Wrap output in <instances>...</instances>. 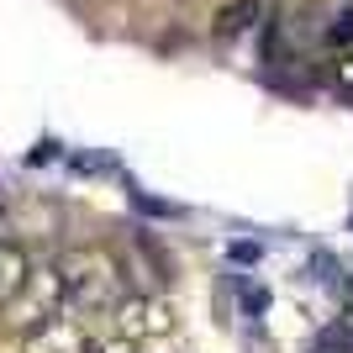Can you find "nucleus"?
Segmentation results:
<instances>
[{
	"mask_svg": "<svg viewBox=\"0 0 353 353\" xmlns=\"http://www.w3.org/2000/svg\"><path fill=\"white\" fill-rule=\"evenodd\" d=\"M59 274H63V301H69V311L85 316L90 327L111 322V311H117L121 295H127L117 259L101 253V248H69L59 259Z\"/></svg>",
	"mask_w": 353,
	"mask_h": 353,
	"instance_id": "obj_1",
	"label": "nucleus"
},
{
	"mask_svg": "<svg viewBox=\"0 0 353 353\" xmlns=\"http://www.w3.org/2000/svg\"><path fill=\"white\" fill-rule=\"evenodd\" d=\"M59 311H69V301H63V274L59 264H32L27 285L0 306V327L11 332L16 343L27 338V332H37L43 322H53Z\"/></svg>",
	"mask_w": 353,
	"mask_h": 353,
	"instance_id": "obj_2",
	"label": "nucleus"
},
{
	"mask_svg": "<svg viewBox=\"0 0 353 353\" xmlns=\"http://www.w3.org/2000/svg\"><path fill=\"white\" fill-rule=\"evenodd\" d=\"M105 332L127 338L137 353H153V348H169V343H174V332H179V316H174V306H169L163 295L143 290V295H121V306L111 311Z\"/></svg>",
	"mask_w": 353,
	"mask_h": 353,
	"instance_id": "obj_3",
	"label": "nucleus"
},
{
	"mask_svg": "<svg viewBox=\"0 0 353 353\" xmlns=\"http://www.w3.org/2000/svg\"><path fill=\"white\" fill-rule=\"evenodd\" d=\"M21 353H95V332H90L85 316L59 311L53 322H43L37 332L21 338Z\"/></svg>",
	"mask_w": 353,
	"mask_h": 353,
	"instance_id": "obj_4",
	"label": "nucleus"
},
{
	"mask_svg": "<svg viewBox=\"0 0 353 353\" xmlns=\"http://www.w3.org/2000/svg\"><path fill=\"white\" fill-rule=\"evenodd\" d=\"M27 274H32V253L21 248L16 237L0 232V306H6L21 285H27Z\"/></svg>",
	"mask_w": 353,
	"mask_h": 353,
	"instance_id": "obj_5",
	"label": "nucleus"
},
{
	"mask_svg": "<svg viewBox=\"0 0 353 353\" xmlns=\"http://www.w3.org/2000/svg\"><path fill=\"white\" fill-rule=\"evenodd\" d=\"M259 6H264V0H237V6H227V11H221V32H243Z\"/></svg>",
	"mask_w": 353,
	"mask_h": 353,
	"instance_id": "obj_6",
	"label": "nucleus"
},
{
	"mask_svg": "<svg viewBox=\"0 0 353 353\" xmlns=\"http://www.w3.org/2000/svg\"><path fill=\"white\" fill-rule=\"evenodd\" d=\"M95 353H137L127 338H117V332H105V338H95Z\"/></svg>",
	"mask_w": 353,
	"mask_h": 353,
	"instance_id": "obj_7",
	"label": "nucleus"
},
{
	"mask_svg": "<svg viewBox=\"0 0 353 353\" xmlns=\"http://www.w3.org/2000/svg\"><path fill=\"white\" fill-rule=\"evenodd\" d=\"M0 216H6V195H0Z\"/></svg>",
	"mask_w": 353,
	"mask_h": 353,
	"instance_id": "obj_8",
	"label": "nucleus"
}]
</instances>
